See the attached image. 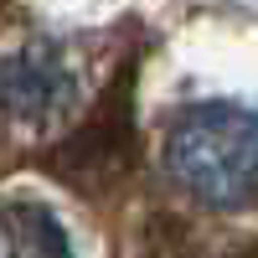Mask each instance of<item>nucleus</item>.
I'll use <instances>...</instances> for the list:
<instances>
[{
  "mask_svg": "<svg viewBox=\"0 0 258 258\" xmlns=\"http://www.w3.org/2000/svg\"><path fill=\"white\" fill-rule=\"evenodd\" d=\"M165 165L207 207H248L258 197V109L197 103L170 124Z\"/></svg>",
  "mask_w": 258,
  "mask_h": 258,
  "instance_id": "1",
  "label": "nucleus"
},
{
  "mask_svg": "<svg viewBox=\"0 0 258 258\" xmlns=\"http://www.w3.org/2000/svg\"><path fill=\"white\" fill-rule=\"evenodd\" d=\"M78 103V73L57 41H26L0 57V114L16 124H52Z\"/></svg>",
  "mask_w": 258,
  "mask_h": 258,
  "instance_id": "2",
  "label": "nucleus"
},
{
  "mask_svg": "<svg viewBox=\"0 0 258 258\" xmlns=\"http://www.w3.org/2000/svg\"><path fill=\"white\" fill-rule=\"evenodd\" d=\"M0 258H73V248L47 207L6 202L0 207Z\"/></svg>",
  "mask_w": 258,
  "mask_h": 258,
  "instance_id": "3",
  "label": "nucleus"
}]
</instances>
